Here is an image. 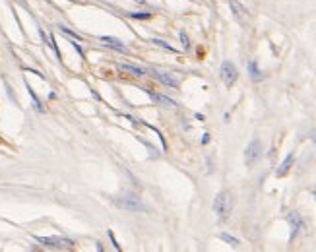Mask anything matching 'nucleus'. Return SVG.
Instances as JSON below:
<instances>
[{"mask_svg": "<svg viewBox=\"0 0 316 252\" xmlns=\"http://www.w3.org/2000/svg\"><path fill=\"white\" fill-rule=\"evenodd\" d=\"M214 211H216V215H218L219 220H227L231 215V211H233V194H231L229 190H221L216 200H214Z\"/></svg>", "mask_w": 316, "mask_h": 252, "instance_id": "obj_1", "label": "nucleus"}, {"mask_svg": "<svg viewBox=\"0 0 316 252\" xmlns=\"http://www.w3.org/2000/svg\"><path fill=\"white\" fill-rule=\"evenodd\" d=\"M35 241L51 250H72L74 248V241L64 239V237H35Z\"/></svg>", "mask_w": 316, "mask_h": 252, "instance_id": "obj_3", "label": "nucleus"}, {"mask_svg": "<svg viewBox=\"0 0 316 252\" xmlns=\"http://www.w3.org/2000/svg\"><path fill=\"white\" fill-rule=\"evenodd\" d=\"M47 45H49V47H51V49L55 51L56 58H58V60L62 62V55H60V49H58V45H56V39H55V37H53V35L49 37V41H47Z\"/></svg>", "mask_w": 316, "mask_h": 252, "instance_id": "obj_16", "label": "nucleus"}, {"mask_svg": "<svg viewBox=\"0 0 316 252\" xmlns=\"http://www.w3.org/2000/svg\"><path fill=\"white\" fill-rule=\"evenodd\" d=\"M207 142H209V134H204V138H202V143L206 146Z\"/></svg>", "mask_w": 316, "mask_h": 252, "instance_id": "obj_23", "label": "nucleus"}, {"mask_svg": "<svg viewBox=\"0 0 316 252\" xmlns=\"http://www.w3.org/2000/svg\"><path fill=\"white\" fill-rule=\"evenodd\" d=\"M25 88H27V93H29V97H31L33 105H35V109L39 111V113H45L43 103H41V101H39V97L35 95V91H33V89H31V86H29V84H25Z\"/></svg>", "mask_w": 316, "mask_h": 252, "instance_id": "obj_13", "label": "nucleus"}, {"mask_svg": "<svg viewBox=\"0 0 316 252\" xmlns=\"http://www.w3.org/2000/svg\"><path fill=\"white\" fill-rule=\"evenodd\" d=\"M150 43L157 45V47H161V49H165V51H171V53H177V49H174V47H171V45L167 43V41H161V39H150Z\"/></svg>", "mask_w": 316, "mask_h": 252, "instance_id": "obj_17", "label": "nucleus"}, {"mask_svg": "<svg viewBox=\"0 0 316 252\" xmlns=\"http://www.w3.org/2000/svg\"><path fill=\"white\" fill-rule=\"evenodd\" d=\"M144 91H146L155 103H159V105H165V107H177V103H174L173 99L163 95V93H155V91H150V89H144Z\"/></svg>", "mask_w": 316, "mask_h": 252, "instance_id": "obj_9", "label": "nucleus"}, {"mask_svg": "<svg viewBox=\"0 0 316 252\" xmlns=\"http://www.w3.org/2000/svg\"><path fill=\"white\" fill-rule=\"evenodd\" d=\"M56 27H58V31H62L64 35L72 37L74 41H80V39H82V37H80V35H78L76 31H72V29H70V27H66V25H56Z\"/></svg>", "mask_w": 316, "mask_h": 252, "instance_id": "obj_15", "label": "nucleus"}, {"mask_svg": "<svg viewBox=\"0 0 316 252\" xmlns=\"http://www.w3.org/2000/svg\"><path fill=\"white\" fill-rule=\"evenodd\" d=\"M179 37H181V41H183V47H185L186 51H188V49H190V39H188L186 31H181V33H179Z\"/></svg>", "mask_w": 316, "mask_h": 252, "instance_id": "obj_20", "label": "nucleus"}, {"mask_svg": "<svg viewBox=\"0 0 316 252\" xmlns=\"http://www.w3.org/2000/svg\"><path fill=\"white\" fill-rule=\"evenodd\" d=\"M148 74L155 78L159 84L167 86V88H179V86H181V82H179L171 72H163V70H148Z\"/></svg>", "mask_w": 316, "mask_h": 252, "instance_id": "obj_6", "label": "nucleus"}, {"mask_svg": "<svg viewBox=\"0 0 316 252\" xmlns=\"http://www.w3.org/2000/svg\"><path fill=\"white\" fill-rule=\"evenodd\" d=\"M132 20H150L152 18V12H130L128 14Z\"/></svg>", "mask_w": 316, "mask_h": 252, "instance_id": "obj_18", "label": "nucleus"}, {"mask_svg": "<svg viewBox=\"0 0 316 252\" xmlns=\"http://www.w3.org/2000/svg\"><path fill=\"white\" fill-rule=\"evenodd\" d=\"M229 6H231V10H233V14H235V16H239V18L247 14V8H244V6H240L237 0H229Z\"/></svg>", "mask_w": 316, "mask_h": 252, "instance_id": "obj_14", "label": "nucleus"}, {"mask_svg": "<svg viewBox=\"0 0 316 252\" xmlns=\"http://www.w3.org/2000/svg\"><path fill=\"white\" fill-rule=\"evenodd\" d=\"M219 239L225 242H229L231 246H239V239H235V237H231V235H227V233H221L219 235Z\"/></svg>", "mask_w": 316, "mask_h": 252, "instance_id": "obj_19", "label": "nucleus"}, {"mask_svg": "<svg viewBox=\"0 0 316 252\" xmlns=\"http://www.w3.org/2000/svg\"><path fill=\"white\" fill-rule=\"evenodd\" d=\"M219 74H221V80H223V84H225L227 88H233L235 82L239 80V70H237V66L233 64L231 60H225V62L221 64Z\"/></svg>", "mask_w": 316, "mask_h": 252, "instance_id": "obj_5", "label": "nucleus"}, {"mask_svg": "<svg viewBox=\"0 0 316 252\" xmlns=\"http://www.w3.org/2000/svg\"><path fill=\"white\" fill-rule=\"evenodd\" d=\"M72 45H74V49H76L78 53H80V56H84V51H82V47H80L78 43H72Z\"/></svg>", "mask_w": 316, "mask_h": 252, "instance_id": "obj_22", "label": "nucleus"}, {"mask_svg": "<svg viewBox=\"0 0 316 252\" xmlns=\"http://www.w3.org/2000/svg\"><path fill=\"white\" fill-rule=\"evenodd\" d=\"M109 239H111V242H113V246L117 248V250H120V244L117 242V239H115V235H113V231H109Z\"/></svg>", "mask_w": 316, "mask_h": 252, "instance_id": "obj_21", "label": "nucleus"}, {"mask_svg": "<svg viewBox=\"0 0 316 252\" xmlns=\"http://www.w3.org/2000/svg\"><path fill=\"white\" fill-rule=\"evenodd\" d=\"M262 155H264L262 142L258 138H254V140L247 146V150H244V165H247L249 169H252V167L262 159Z\"/></svg>", "mask_w": 316, "mask_h": 252, "instance_id": "obj_4", "label": "nucleus"}, {"mask_svg": "<svg viewBox=\"0 0 316 252\" xmlns=\"http://www.w3.org/2000/svg\"><path fill=\"white\" fill-rule=\"evenodd\" d=\"M119 70L120 72H128V74L138 76V78H142L148 74V70H144V68H140V66H132V64H119Z\"/></svg>", "mask_w": 316, "mask_h": 252, "instance_id": "obj_11", "label": "nucleus"}, {"mask_svg": "<svg viewBox=\"0 0 316 252\" xmlns=\"http://www.w3.org/2000/svg\"><path fill=\"white\" fill-rule=\"evenodd\" d=\"M136 2H138V4H144V2H146V0H136Z\"/></svg>", "mask_w": 316, "mask_h": 252, "instance_id": "obj_24", "label": "nucleus"}, {"mask_svg": "<svg viewBox=\"0 0 316 252\" xmlns=\"http://www.w3.org/2000/svg\"><path fill=\"white\" fill-rule=\"evenodd\" d=\"M249 74H251L252 82H260V80H264V74H262V70L258 68V62H256V60H249Z\"/></svg>", "mask_w": 316, "mask_h": 252, "instance_id": "obj_12", "label": "nucleus"}, {"mask_svg": "<svg viewBox=\"0 0 316 252\" xmlns=\"http://www.w3.org/2000/svg\"><path fill=\"white\" fill-rule=\"evenodd\" d=\"M293 163H295V154H293V152H291V154L287 155V157H285L284 161H282V165L277 167L275 175H277V176H285V175H287V173H289V171H291V167H293Z\"/></svg>", "mask_w": 316, "mask_h": 252, "instance_id": "obj_10", "label": "nucleus"}, {"mask_svg": "<svg viewBox=\"0 0 316 252\" xmlns=\"http://www.w3.org/2000/svg\"><path fill=\"white\" fill-rule=\"evenodd\" d=\"M287 221H289V225H291V237H289V241L293 242L295 237L301 233V229H305V221H303L299 211H289V213H287Z\"/></svg>", "mask_w": 316, "mask_h": 252, "instance_id": "obj_7", "label": "nucleus"}, {"mask_svg": "<svg viewBox=\"0 0 316 252\" xmlns=\"http://www.w3.org/2000/svg\"><path fill=\"white\" fill-rule=\"evenodd\" d=\"M115 204L119 208L126 209V211H146V204L142 202V198L134 192H124L119 198H115Z\"/></svg>", "mask_w": 316, "mask_h": 252, "instance_id": "obj_2", "label": "nucleus"}, {"mask_svg": "<svg viewBox=\"0 0 316 252\" xmlns=\"http://www.w3.org/2000/svg\"><path fill=\"white\" fill-rule=\"evenodd\" d=\"M99 41L105 45V47L113 49V51H119V53H122V55H128L126 45L122 43L120 39H115V37H109V35H103V37H99Z\"/></svg>", "mask_w": 316, "mask_h": 252, "instance_id": "obj_8", "label": "nucleus"}, {"mask_svg": "<svg viewBox=\"0 0 316 252\" xmlns=\"http://www.w3.org/2000/svg\"><path fill=\"white\" fill-rule=\"evenodd\" d=\"M312 194H314V198H316V190H314V192H312Z\"/></svg>", "mask_w": 316, "mask_h": 252, "instance_id": "obj_25", "label": "nucleus"}]
</instances>
